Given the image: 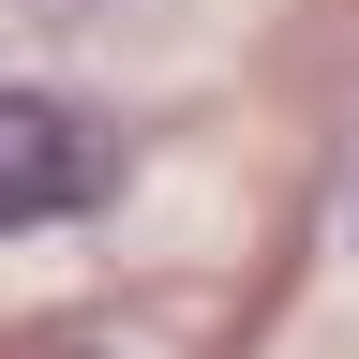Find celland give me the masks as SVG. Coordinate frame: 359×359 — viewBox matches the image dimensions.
I'll use <instances>...</instances> for the list:
<instances>
[{
  "mask_svg": "<svg viewBox=\"0 0 359 359\" xmlns=\"http://www.w3.org/2000/svg\"><path fill=\"white\" fill-rule=\"evenodd\" d=\"M120 180V150L90 135L60 90H0V210L15 224H60V210H90Z\"/></svg>",
  "mask_w": 359,
  "mask_h": 359,
  "instance_id": "obj_1",
  "label": "cell"
}]
</instances>
